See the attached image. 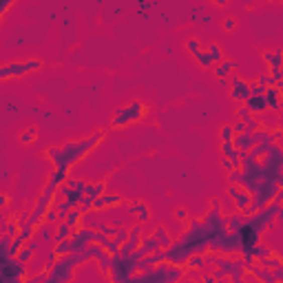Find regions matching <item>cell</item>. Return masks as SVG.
Listing matches in <instances>:
<instances>
[{"instance_id":"1","label":"cell","mask_w":283,"mask_h":283,"mask_svg":"<svg viewBox=\"0 0 283 283\" xmlns=\"http://www.w3.org/2000/svg\"><path fill=\"white\" fill-rule=\"evenodd\" d=\"M208 239H210V235H208V230L204 228L202 219H188L186 230L181 232L179 239H173V243H170L168 248H164L166 261L184 268L186 259L191 257V254L208 252Z\"/></svg>"},{"instance_id":"2","label":"cell","mask_w":283,"mask_h":283,"mask_svg":"<svg viewBox=\"0 0 283 283\" xmlns=\"http://www.w3.org/2000/svg\"><path fill=\"white\" fill-rule=\"evenodd\" d=\"M104 140V131H96L91 135L82 137V140H69L62 146H49L44 151V157L53 164V168H73L75 164H80L88 153H93L100 146V142Z\"/></svg>"},{"instance_id":"3","label":"cell","mask_w":283,"mask_h":283,"mask_svg":"<svg viewBox=\"0 0 283 283\" xmlns=\"http://www.w3.org/2000/svg\"><path fill=\"white\" fill-rule=\"evenodd\" d=\"M82 263H86L82 252H69V254L58 257L47 272V283H69V281H73L77 268H80Z\"/></svg>"},{"instance_id":"4","label":"cell","mask_w":283,"mask_h":283,"mask_svg":"<svg viewBox=\"0 0 283 283\" xmlns=\"http://www.w3.org/2000/svg\"><path fill=\"white\" fill-rule=\"evenodd\" d=\"M184 279V268L181 265H173L168 261H162L153 265L146 272H135L129 279V283H175Z\"/></svg>"},{"instance_id":"5","label":"cell","mask_w":283,"mask_h":283,"mask_svg":"<svg viewBox=\"0 0 283 283\" xmlns=\"http://www.w3.org/2000/svg\"><path fill=\"white\" fill-rule=\"evenodd\" d=\"M281 217H283L281 202H279V199H274V202H270L268 206L259 208L257 213L246 215V224H248V226H252V228L263 237L268 230H272V228H274L276 221H281Z\"/></svg>"},{"instance_id":"6","label":"cell","mask_w":283,"mask_h":283,"mask_svg":"<svg viewBox=\"0 0 283 283\" xmlns=\"http://www.w3.org/2000/svg\"><path fill=\"white\" fill-rule=\"evenodd\" d=\"M146 115H148L146 102H142V100H133V102L120 107L113 113V118H111V129L113 131L126 129V126H133V124H137V122H142Z\"/></svg>"},{"instance_id":"7","label":"cell","mask_w":283,"mask_h":283,"mask_svg":"<svg viewBox=\"0 0 283 283\" xmlns=\"http://www.w3.org/2000/svg\"><path fill=\"white\" fill-rule=\"evenodd\" d=\"M137 272V259L133 254H111V268H109V281L113 283H129V279Z\"/></svg>"},{"instance_id":"8","label":"cell","mask_w":283,"mask_h":283,"mask_svg":"<svg viewBox=\"0 0 283 283\" xmlns=\"http://www.w3.org/2000/svg\"><path fill=\"white\" fill-rule=\"evenodd\" d=\"M259 164H261V173L265 179H274L283 186V151L279 142H274L268 148V153L259 157Z\"/></svg>"},{"instance_id":"9","label":"cell","mask_w":283,"mask_h":283,"mask_svg":"<svg viewBox=\"0 0 283 283\" xmlns=\"http://www.w3.org/2000/svg\"><path fill=\"white\" fill-rule=\"evenodd\" d=\"M208 250L219 252V254H239L241 246H239V239H237V232L228 230L226 226L224 228H219L208 239Z\"/></svg>"},{"instance_id":"10","label":"cell","mask_w":283,"mask_h":283,"mask_svg":"<svg viewBox=\"0 0 283 283\" xmlns=\"http://www.w3.org/2000/svg\"><path fill=\"white\" fill-rule=\"evenodd\" d=\"M42 69V60L33 58L25 60V62H9V64H0V82L3 80H14V77H25L33 73V71Z\"/></svg>"},{"instance_id":"11","label":"cell","mask_w":283,"mask_h":283,"mask_svg":"<svg viewBox=\"0 0 283 283\" xmlns=\"http://www.w3.org/2000/svg\"><path fill=\"white\" fill-rule=\"evenodd\" d=\"M29 276V270H27V263L18 261L16 257H11L7 263L0 268V283H20Z\"/></svg>"},{"instance_id":"12","label":"cell","mask_w":283,"mask_h":283,"mask_svg":"<svg viewBox=\"0 0 283 283\" xmlns=\"http://www.w3.org/2000/svg\"><path fill=\"white\" fill-rule=\"evenodd\" d=\"M202 224H204V228L208 230L210 237H213L219 228H224L226 226V213L221 210L219 199H213V202H210V208H208V213L202 217Z\"/></svg>"},{"instance_id":"13","label":"cell","mask_w":283,"mask_h":283,"mask_svg":"<svg viewBox=\"0 0 283 283\" xmlns=\"http://www.w3.org/2000/svg\"><path fill=\"white\" fill-rule=\"evenodd\" d=\"M96 239V228H88V226H77L71 232L69 241H71V252H82L84 248Z\"/></svg>"},{"instance_id":"14","label":"cell","mask_w":283,"mask_h":283,"mask_svg":"<svg viewBox=\"0 0 283 283\" xmlns=\"http://www.w3.org/2000/svg\"><path fill=\"white\" fill-rule=\"evenodd\" d=\"M226 195L228 199H232V204H235V210L237 213H246V208L250 206V193L246 191L243 186L239 184H228V191H226Z\"/></svg>"},{"instance_id":"15","label":"cell","mask_w":283,"mask_h":283,"mask_svg":"<svg viewBox=\"0 0 283 283\" xmlns=\"http://www.w3.org/2000/svg\"><path fill=\"white\" fill-rule=\"evenodd\" d=\"M228 96H230V100H235V102H241L243 104L248 98H250V82L243 80V77H239V75H232Z\"/></svg>"},{"instance_id":"16","label":"cell","mask_w":283,"mask_h":283,"mask_svg":"<svg viewBox=\"0 0 283 283\" xmlns=\"http://www.w3.org/2000/svg\"><path fill=\"white\" fill-rule=\"evenodd\" d=\"M122 204H124V195H120V193H102L100 197L93 199V210L96 213H104V210L118 208Z\"/></svg>"},{"instance_id":"17","label":"cell","mask_w":283,"mask_h":283,"mask_svg":"<svg viewBox=\"0 0 283 283\" xmlns=\"http://www.w3.org/2000/svg\"><path fill=\"white\" fill-rule=\"evenodd\" d=\"M237 232V239H239V246H241V250H250L252 246H257L259 241H261V235H259L257 230L252 228V226H248L246 221H243V226L239 230H235Z\"/></svg>"},{"instance_id":"18","label":"cell","mask_w":283,"mask_h":283,"mask_svg":"<svg viewBox=\"0 0 283 283\" xmlns=\"http://www.w3.org/2000/svg\"><path fill=\"white\" fill-rule=\"evenodd\" d=\"M69 175H71L69 168H53L51 175H49V179H47V184H44V188H42V193L44 195H55V191L69 179Z\"/></svg>"},{"instance_id":"19","label":"cell","mask_w":283,"mask_h":283,"mask_svg":"<svg viewBox=\"0 0 283 283\" xmlns=\"http://www.w3.org/2000/svg\"><path fill=\"white\" fill-rule=\"evenodd\" d=\"M38 248H40V241H38V237L33 235L29 241H25V246H22L20 250L14 254V257L18 259V261H22V263H27V265H29V263L33 261V257H36Z\"/></svg>"},{"instance_id":"20","label":"cell","mask_w":283,"mask_h":283,"mask_svg":"<svg viewBox=\"0 0 283 283\" xmlns=\"http://www.w3.org/2000/svg\"><path fill=\"white\" fill-rule=\"evenodd\" d=\"M140 239H142V224H137V221H135V224L129 228V237H126V241L120 246V252L131 254L137 246H140Z\"/></svg>"},{"instance_id":"21","label":"cell","mask_w":283,"mask_h":283,"mask_svg":"<svg viewBox=\"0 0 283 283\" xmlns=\"http://www.w3.org/2000/svg\"><path fill=\"white\" fill-rule=\"evenodd\" d=\"M126 210L135 217L137 224H148L151 221V208H148V204L146 202H131L129 206H126Z\"/></svg>"},{"instance_id":"22","label":"cell","mask_w":283,"mask_h":283,"mask_svg":"<svg viewBox=\"0 0 283 283\" xmlns=\"http://www.w3.org/2000/svg\"><path fill=\"white\" fill-rule=\"evenodd\" d=\"M263 98H265V102H268V111L279 113V111H281V98H283L281 86H265Z\"/></svg>"},{"instance_id":"23","label":"cell","mask_w":283,"mask_h":283,"mask_svg":"<svg viewBox=\"0 0 283 283\" xmlns=\"http://www.w3.org/2000/svg\"><path fill=\"white\" fill-rule=\"evenodd\" d=\"M243 107L250 111V115H263L268 111V102H265L263 96H250L243 102Z\"/></svg>"},{"instance_id":"24","label":"cell","mask_w":283,"mask_h":283,"mask_svg":"<svg viewBox=\"0 0 283 283\" xmlns=\"http://www.w3.org/2000/svg\"><path fill=\"white\" fill-rule=\"evenodd\" d=\"M232 144H235L237 151L248 153V151H250V148L254 146L252 133H248V131H243V133H235V137H232Z\"/></svg>"},{"instance_id":"25","label":"cell","mask_w":283,"mask_h":283,"mask_svg":"<svg viewBox=\"0 0 283 283\" xmlns=\"http://www.w3.org/2000/svg\"><path fill=\"white\" fill-rule=\"evenodd\" d=\"M237 66H239V64H237L235 60H226V58H224L219 64H215L213 73H215V77H217V80H221V77H230V75L237 71Z\"/></svg>"},{"instance_id":"26","label":"cell","mask_w":283,"mask_h":283,"mask_svg":"<svg viewBox=\"0 0 283 283\" xmlns=\"http://www.w3.org/2000/svg\"><path fill=\"white\" fill-rule=\"evenodd\" d=\"M219 151H221V157H228L230 162L235 164V168H239V162H241V151H237L235 144H232V142H221Z\"/></svg>"},{"instance_id":"27","label":"cell","mask_w":283,"mask_h":283,"mask_svg":"<svg viewBox=\"0 0 283 283\" xmlns=\"http://www.w3.org/2000/svg\"><path fill=\"white\" fill-rule=\"evenodd\" d=\"M151 235L155 237V239H157L159 248H168L170 243H173V239H175V237H173V235H170V232H168V228H164V226H155Z\"/></svg>"},{"instance_id":"28","label":"cell","mask_w":283,"mask_h":283,"mask_svg":"<svg viewBox=\"0 0 283 283\" xmlns=\"http://www.w3.org/2000/svg\"><path fill=\"white\" fill-rule=\"evenodd\" d=\"M53 226H55V224L42 221V224L36 228V237H38V241H40V243H53Z\"/></svg>"},{"instance_id":"29","label":"cell","mask_w":283,"mask_h":283,"mask_svg":"<svg viewBox=\"0 0 283 283\" xmlns=\"http://www.w3.org/2000/svg\"><path fill=\"white\" fill-rule=\"evenodd\" d=\"M102 193H107V181H86L84 186V197L88 199H96Z\"/></svg>"},{"instance_id":"30","label":"cell","mask_w":283,"mask_h":283,"mask_svg":"<svg viewBox=\"0 0 283 283\" xmlns=\"http://www.w3.org/2000/svg\"><path fill=\"white\" fill-rule=\"evenodd\" d=\"M71 232H73V228H71V226L66 224L64 219L58 221V224L53 226V243H55V241H62V239H69Z\"/></svg>"},{"instance_id":"31","label":"cell","mask_w":283,"mask_h":283,"mask_svg":"<svg viewBox=\"0 0 283 283\" xmlns=\"http://www.w3.org/2000/svg\"><path fill=\"white\" fill-rule=\"evenodd\" d=\"M243 221H246V215L243 213H226V228L228 230H239L243 226Z\"/></svg>"},{"instance_id":"32","label":"cell","mask_w":283,"mask_h":283,"mask_svg":"<svg viewBox=\"0 0 283 283\" xmlns=\"http://www.w3.org/2000/svg\"><path fill=\"white\" fill-rule=\"evenodd\" d=\"M9 246H11V237L9 235H0V268L14 257L11 250H9Z\"/></svg>"},{"instance_id":"33","label":"cell","mask_w":283,"mask_h":283,"mask_svg":"<svg viewBox=\"0 0 283 283\" xmlns=\"http://www.w3.org/2000/svg\"><path fill=\"white\" fill-rule=\"evenodd\" d=\"M82 215H84V210H82L80 206H77V208H71L69 213H66L64 221L71 226V228H77V226H82Z\"/></svg>"},{"instance_id":"34","label":"cell","mask_w":283,"mask_h":283,"mask_svg":"<svg viewBox=\"0 0 283 283\" xmlns=\"http://www.w3.org/2000/svg\"><path fill=\"white\" fill-rule=\"evenodd\" d=\"M281 58H283V51L281 49H274V51H265L263 53V62L270 66V69H276L281 66Z\"/></svg>"},{"instance_id":"35","label":"cell","mask_w":283,"mask_h":283,"mask_svg":"<svg viewBox=\"0 0 283 283\" xmlns=\"http://www.w3.org/2000/svg\"><path fill=\"white\" fill-rule=\"evenodd\" d=\"M193 58H195V62L202 66V69H210V66H213V60H210L208 49H199V51L193 55Z\"/></svg>"},{"instance_id":"36","label":"cell","mask_w":283,"mask_h":283,"mask_svg":"<svg viewBox=\"0 0 283 283\" xmlns=\"http://www.w3.org/2000/svg\"><path fill=\"white\" fill-rule=\"evenodd\" d=\"M18 140H20V144H25V146H29V144H33V142L38 140V129H36V126H29V129H25V131L20 133V137H18Z\"/></svg>"},{"instance_id":"37","label":"cell","mask_w":283,"mask_h":283,"mask_svg":"<svg viewBox=\"0 0 283 283\" xmlns=\"http://www.w3.org/2000/svg\"><path fill=\"white\" fill-rule=\"evenodd\" d=\"M208 53H210V60H213V66L219 64L221 60H224V47H221L219 42H213L208 47Z\"/></svg>"},{"instance_id":"38","label":"cell","mask_w":283,"mask_h":283,"mask_svg":"<svg viewBox=\"0 0 283 283\" xmlns=\"http://www.w3.org/2000/svg\"><path fill=\"white\" fill-rule=\"evenodd\" d=\"M33 235H36V226L29 224V221H27V224H22V226H18V237L22 241H29Z\"/></svg>"},{"instance_id":"39","label":"cell","mask_w":283,"mask_h":283,"mask_svg":"<svg viewBox=\"0 0 283 283\" xmlns=\"http://www.w3.org/2000/svg\"><path fill=\"white\" fill-rule=\"evenodd\" d=\"M257 82H259L261 86H281V80H276V77H272V75L268 73V71H265L263 75H259V77H257Z\"/></svg>"},{"instance_id":"40","label":"cell","mask_w":283,"mask_h":283,"mask_svg":"<svg viewBox=\"0 0 283 283\" xmlns=\"http://www.w3.org/2000/svg\"><path fill=\"white\" fill-rule=\"evenodd\" d=\"M55 257H62V254H69L71 252V241L69 239H62V241H55V248H53Z\"/></svg>"},{"instance_id":"41","label":"cell","mask_w":283,"mask_h":283,"mask_svg":"<svg viewBox=\"0 0 283 283\" xmlns=\"http://www.w3.org/2000/svg\"><path fill=\"white\" fill-rule=\"evenodd\" d=\"M232 137H235V131H232V124H221L219 129V140L221 142H232Z\"/></svg>"},{"instance_id":"42","label":"cell","mask_w":283,"mask_h":283,"mask_svg":"<svg viewBox=\"0 0 283 283\" xmlns=\"http://www.w3.org/2000/svg\"><path fill=\"white\" fill-rule=\"evenodd\" d=\"M243 124H246V131H248V133H254V131H259V129H263V126H261V120H259V115H250V118L243 122Z\"/></svg>"},{"instance_id":"43","label":"cell","mask_w":283,"mask_h":283,"mask_svg":"<svg viewBox=\"0 0 283 283\" xmlns=\"http://www.w3.org/2000/svg\"><path fill=\"white\" fill-rule=\"evenodd\" d=\"M126 237H129V228H124V226H118V230H115V235H113V241L118 243V246H122V243L126 241Z\"/></svg>"},{"instance_id":"44","label":"cell","mask_w":283,"mask_h":283,"mask_svg":"<svg viewBox=\"0 0 283 283\" xmlns=\"http://www.w3.org/2000/svg\"><path fill=\"white\" fill-rule=\"evenodd\" d=\"M3 235H9V237H16V235H18V221H16V219H9L7 224H5V228H3Z\"/></svg>"},{"instance_id":"45","label":"cell","mask_w":283,"mask_h":283,"mask_svg":"<svg viewBox=\"0 0 283 283\" xmlns=\"http://www.w3.org/2000/svg\"><path fill=\"white\" fill-rule=\"evenodd\" d=\"M199 49H202V42H199L197 38H188V40H186V51L191 55H195Z\"/></svg>"},{"instance_id":"46","label":"cell","mask_w":283,"mask_h":283,"mask_svg":"<svg viewBox=\"0 0 283 283\" xmlns=\"http://www.w3.org/2000/svg\"><path fill=\"white\" fill-rule=\"evenodd\" d=\"M25 281H31V283H47V270H42V272L33 274V276H27Z\"/></svg>"},{"instance_id":"47","label":"cell","mask_w":283,"mask_h":283,"mask_svg":"<svg viewBox=\"0 0 283 283\" xmlns=\"http://www.w3.org/2000/svg\"><path fill=\"white\" fill-rule=\"evenodd\" d=\"M263 91H265V86H261L257 80L250 82V96H263Z\"/></svg>"},{"instance_id":"48","label":"cell","mask_w":283,"mask_h":283,"mask_svg":"<svg viewBox=\"0 0 283 283\" xmlns=\"http://www.w3.org/2000/svg\"><path fill=\"white\" fill-rule=\"evenodd\" d=\"M11 5H14V0H0V20H3L5 14L11 9Z\"/></svg>"},{"instance_id":"49","label":"cell","mask_w":283,"mask_h":283,"mask_svg":"<svg viewBox=\"0 0 283 283\" xmlns=\"http://www.w3.org/2000/svg\"><path fill=\"white\" fill-rule=\"evenodd\" d=\"M224 29H226V31H235V29H237V20L232 18V16L224 18Z\"/></svg>"},{"instance_id":"50","label":"cell","mask_w":283,"mask_h":283,"mask_svg":"<svg viewBox=\"0 0 283 283\" xmlns=\"http://www.w3.org/2000/svg\"><path fill=\"white\" fill-rule=\"evenodd\" d=\"M248 118H250V111H248L246 107H239V109H237V120H241V122H246Z\"/></svg>"},{"instance_id":"51","label":"cell","mask_w":283,"mask_h":283,"mask_svg":"<svg viewBox=\"0 0 283 283\" xmlns=\"http://www.w3.org/2000/svg\"><path fill=\"white\" fill-rule=\"evenodd\" d=\"M175 219H179V221H184V224H186V221L191 219V217H188V210L177 208V210H175Z\"/></svg>"},{"instance_id":"52","label":"cell","mask_w":283,"mask_h":283,"mask_svg":"<svg viewBox=\"0 0 283 283\" xmlns=\"http://www.w3.org/2000/svg\"><path fill=\"white\" fill-rule=\"evenodd\" d=\"M16 221H18V226L27 224V221H29V210H22V213H18V217H16Z\"/></svg>"},{"instance_id":"53","label":"cell","mask_w":283,"mask_h":283,"mask_svg":"<svg viewBox=\"0 0 283 283\" xmlns=\"http://www.w3.org/2000/svg\"><path fill=\"white\" fill-rule=\"evenodd\" d=\"M221 166H224V170H226V173H230V170H235V164H232L228 157H221Z\"/></svg>"},{"instance_id":"54","label":"cell","mask_w":283,"mask_h":283,"mask_svg":"<svg viewBox=\"0 0 283 283\" xmlns=\"http://www.w3.org/2000/svg\"><path fill=\"white\" fill-rule=\"evenodd\" d=\"M11 204V197L9 195H5V193H0V210H5Z\"/></svg>"},{"instance_id":"55","label":"cell","mask_w":283,"mask_h":283,"mask_svg":"<svg viewBox=\"0 0 283 283\" xmlns=\"http://www.w3.org/2000/svg\"><path fill=\"white\" fill-rule=\"evenodd\" d=\"M210 274H213V276H215V281H226V274H224V272H221V270H219V268H213V272H210Z\"/></svg>"},{"instance_id":"56","label":"cell","mask_w":283,"mask_h":283,"mask_svg":"<svg viewBox=\"0 0 283 283\" xmlns=\"http://www.w3.org/2000/svg\"><path fill=\"white\" fill-rule=\"evenodd\" d=\"M232 131H235V133H243V131H246V124H243L241 120H237L235 124H232Z\"/></svg>"},{"instance_id":"57","label":"cell","mask_w":283,"mask_h":283,"mask_svg":"<svg viewBox=\"0 0 283 283\" xmlns=\"http://www.w3.org/2000/svg\"><path fill=\"white\" fill-rule=\"evenodd\" d=\"M210 3H213L215 7H226V5H228V0H210Z\"/></svg>"},{"instance_id":"58","label":"cell","mask_w":283,"mask_h":283,"mask_svg":"<svg viewBox=\"0 0 283 283\" xmlns=\"http://www.w3.org/2000/svg\"><path fill=\"white\" fill-rule=\"evenodd\" d=\"M47 259H49V261H55V259H58V257H55V252L51 250V252H49V254H47Z\"/></svg>"},{"instance_id":"59","label":"cell","mask_w":283,"mask_h":283,"mask_svg":"<svg viewBox=\"0 0 283 283\" xmlns=\"http://www.w3.org/2000/svg\"><path fill=\"white\" fill-rule=\"evenodd\" d=\"M252 3V0H243V5H250Z\"/></svg>"},{"instance_id":"60","label":"cell","mask_w":283,"mask_h":283,"mask_svg":"<svg viewBox=\"0 0 283 283\" xmlns=\"http://www.w3.org/2000/svg\"><path fill=\"white\" fill-rule=\"evenodd\" d=\"M0 235H3V228H0Z\"/></svg>"}]
</instances>
